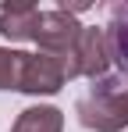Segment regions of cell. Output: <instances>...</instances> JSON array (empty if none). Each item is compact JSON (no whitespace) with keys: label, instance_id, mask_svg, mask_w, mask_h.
Wrapping results in <instances>:
<instances>
[{"label":"cell","instance_id":"obj_5","mask_svg":"<svg viewBox=\"0 0 128 132\" xmlns=\"http://www.w3.org/2000/svg\"><path fill=\"white\" fill-rule=\"evenodd\" d=\"M39 18H43V11L36 4H4L0 7V36L11 43H29V39L36 43Z\"/></svg>","mask_w":128,"mask_h":132},{"label":"cell","instance_id":"obj_6","mask_svg":"<svg viewBox=\"0 0 128 132\" xmlns=\"http://www.w3.org/2000/svg\"><path fill=\"white\" fill-rule=\"evenodd\" d=\"M107 46H110V61L114 68L128 79V4H114L107 11Z\"/></svg>","mask_w":128,"mask_h":132},{"label":"cell","instance_id":"obj_2","mask_svg":"<svg viewBox=\"0 0 128 132\" xmlns=\"http://www.w3.org/2000/svg\"><path fill=\"white\" fill-rule=\"evenodd\" d=\"M61 64H64L68 79H93V82L107 79V71L114 64L110 61V46H107V32L96 29V25H85L78 43H75V50L64 57Z\"/></svg>","mask_w":128,"mask_h":132},{"label":"cell","instance_id":"obj_3","mask_svg":"<svg viewBox=\"0 0 128 132\" xmlns=\"http://www.w3.org/2000/svg\"><path fill=\"white\" fill-rule=\"evenodd\" d=\"M85 25L75 22V14L68 11V7H53V11H43L39 18V32H36V43H39V54H50V57H57L64 61L75 43H78V36H82Z\"/></svg>","mask_w":128,"mask_h":132},{"label":"cell","instance_id":"obj_4","mask_svg":"<svg viewBox=\"0 0 128 132\" xmlns=\"http://www.w3.org/2000/svg\"><path fill=\"white\" fill-rule=\"evenodd\" d=\"M68 82L64 64L50 54H25L21 61V79H18V93H32V96H50Z\"/></svg>","mask_w":128,"mask_h":132},{"label":"cell","instance_id":"obj_8","mask_svg":"<svg viewBox=\"0 0 128 132\" xmlns=\"http://www.w3.org/2000/svg\"><path fill=\"white\" fill-rule=\"evenodd\" d=\"M21 61H25L21 50H7V46H0V89H18Z\"/></svg>","mask_w":128,"mask_h":132},{"label":"cell","instance_id":"obj_1","mask_svg":"<svg viewBox=\"0 0 128 132\" xmlns=\"http://www.w3.org/2000/svg\"><path fill=\"white\" fill-rule=\"evenodd\" d=\"M75 114L89 132H121L128 129V89L117 79H100V86L75 104Z\"/></svg>","mask_w":128,"mask_h":132},{"label":"cell","instance_id":"obj_7","mask_svg":"<svg viewBox=\"0 0 128 132\" xmlns=\"http://www.w3.org/2000/svg\"><path fill=\"white\" fill-rule=\"evenodd\" d=\"M11 132H64V114L50 104H36V107H25L18 114Z\"/></svg>","mask_w":128,"mask_h":132}]
</instances>
